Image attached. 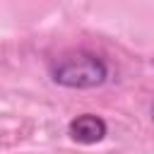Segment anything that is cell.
<instances>
[{
	"label": "cell",
	"mask_w": 154,
	"mask_h": 154,
	"mask_svg": "<svg viewBox=\"0 0 154 154\" xmlns=\"http://www.w3.org/2000/svg\"><path fill=\"white\" fill-rule=\"evenodd\" d=\"M106 132H108L106 120L94 113H82L67 123V135L79 144H96L106 137Z\"/></svg>",
	"instance_id": "2"
},
{
	"label": "cell",
	"mask_w": 154,
	"mask_h": 154,
	"mask_svg": "<svg viewBox=\"0 0 154 154\" xmlns=\"http://www.w3.org/2000/svg\"><path fill=\"white\" fill-rule=\"evenodd\" d=\"M51 79L67 89H96L108 79V65L91 51H67L51 63Z\"/></svg>",
	"instance_id": "1"
},
{
	"label": "cell",
	"mask_w": 154,
	"mask_h": 154,
	"mask_svg": "<svg viewBox=\"0 0 154 154\" xmlns=\"http://www.w3.org/2000/svg\"><path fill=\"white\" fill-rule=\"evenodd\" d=\"M152 116H154V108H152Z\"/></svg>",
	"instance_id": "3"
}]
</instances>
